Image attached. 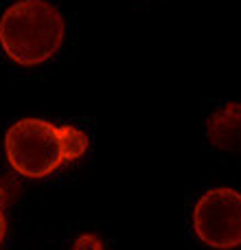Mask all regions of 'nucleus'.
<instances>
[{"mask_svg":"<svg viewBox=\"0 0 241 250\" xmlns=\"http://www.w3.org/2000/svg\"><path fill=\"white\" fill-rule=\"evenodd\" d=\"M64 16L46 0H20L0 18V46L20 66L51 60L64 44Z\"/></svg>","mask_w":241,"mask_h":250,"instance_id":"f257e3e1","label":"nucleus"},{"mask_svg":"<svg viewBox=\"0 0 241 250\" xmlns=\"http://www.w3.org/2000/svg\"><path fill=\"white\" fill-rule=\"evenodd\" d=\"M4 149L11 167L26 178H44L64 163L60 127L44 119H22L9 127Z\"/></svg>","mask_w":241,"mask_h":250,"instance_id":"f03ea898","label":"nucleus"},{"mask_svg":"<svg viewBox=\"0 0 241 250\" xmlns=\"http://www.w3.org/2000/svg\"><path fill=\"white\" fill-rule=\"evenodd\" d=\"M193 226L198 237L211 248L241 246V193L228 187L206 191L195 204Z\"/></svg>","mask_w":241,"mask_h":250,"instance_id":"7ed1b4c3","label":"nucleus"},{"mask_svg":"<svg viewBox=\"0 0 241 250\" xmlns=\"http://www.w3.org/2000/svg\"><path fill=\"white\" fill-rule=\"evenodd\" d=\"M208 141L221 151H241V104H226L206 123Z\"/></svg>","mask_w":241,"mask_h":250,"instance_id":"20e7f679","label":"nucleus"},{"mask_svg":"<svg viewBox=\"0 0 241 250\" xmlns=\"http://www.w3.org/2000/svg\"><path fill=\"white\" fill-rule=\"evenodd\" d=\"M61 138V149H64V163L66 160H75L88 149V138L81 129L73 127V125H64L60 127Z\"/></svg>","mask_w":241,"mask_h":250,"instance_id":"39448f33","label":"nucleus"},{"mask_svg":"<svg viewBox=\"0 0 241 250\" xmlns=\"http://www.w3.org/2000/svg\"><path fill=\"white\" fill-rule=\"evenodd\" d=\"M75 250H103V244H101L99 237H95V235H83V237L77 239Z\"/></svg>","mask_w":241,"mask_h":250,"instance_id":"423d86ee","label":"nucleus"},{"mask_svg":"<svg viewBox=\"0 0 241 250\" xmlns=\"http://www.w3.org/2000/svg\"><path fill=\"white\" fill-rule=\"evenodd\" d=\"M4 230H7V222H4V213H2V208H0V244H2V239H4Z\"/></svg>","mask_w":241,"mask_h":250,"instance_id":"0eeeda50","label":"nucleus"}]
</instances>
